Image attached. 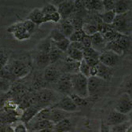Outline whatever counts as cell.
<instances>
[{
    "label": "cell",
    "mask_w": 132,
    "mask_h": 132,
    "mask_svg": "<svg viewBox=\"0 0 132 132\" xmlns=\"http://www.w3.org/2000/svg\"><path fill=\"white\" fill-rule=\"evenodd\" d=\"M11 89V81L0 77V93H8Z\"/></svg>",
    "instance_id": "8d00e7d4"
},
{
    "label": "cell",
    "mask_w": 132,
    "mask_h": 132,
    "mask_svg": "<svg viewBox=\"0 0 132 132\" xmlns=\"http://www.w3.org/2000/svg\"><path fill=\"white\" fill-rule=\"evenodd\" d=\"M14 79H22L27 76L31 71V66L29 63L21 60H13L10 65L7 64Z\"/></svg>",
    "instance_id": "8992f818"
},
{
    "label": "cell",
    "mask_w": 132,
    "mask_h": 132,
    "mask_svg": "<svg viewBox=\"0 0 132 132\" xmlns=\"http://www.w3.org/2000/svg\"><path fill=\"white\" fill-rule=\"evenodd\" d=\"M62 72L55 64H50L44 69L43 77L48 84H55L60 79Z\"/></svg>",
    "instance_id": "5bb4252c"
},
{
    "label": "cell",
    "mask_w": 132,
    "mask_h": 132,
    "mask_svg": "<svg viewBox=\"0 0 132 132\" xmlns=\"http://www.w3.org/2000/svg\"><path fill=\"white\" fill-rule=\"evenodd\" d=\"M79 72L80 74H82V76H86L87 78L90 77V67L87 64V62L84 60H82L80 62Z\"/></svg>",
    "instance_id": "74e56055"
},
{
    "label": "cell",
    "mask_w": 132,
    "mask_h": 132,
    "mask_svg": "<svg viewBox=\"0 0 132 132\" xmlns=\"http://www.w3.org/2000/svg\"><path fill=\"white\" fill-rule=\"evenodd\" d=\"M112 28L124 36H129L131 31V13L128 12L124 14L117 15L112 24Z\"/></svg>",
    "instance_id": "5b68a950"
},
{
    "label": "cell",
    "mask_w": 132,
    "mask_h": 132,
    "mask_svg": "<svg viewBox=\"0 0 132 132\" xmlns=\"http://www.w3.org/2000/svg\"><path fill=\"white\" fill-rule=\"evenodd\" d=\"M116 13L112 10V11H105L102 13L100 14V18L102 21L105 24H109L111 25L112 24L115 18H116Z\"/></svg>",
    "instance_id": "4dcf8cb0"
},
{
    "label": "cell",
    "mask_w": 132,
    "mask_h": 132,
    "mask_svg": "<svg viewBox=\"0 0 132 132\" xmlns=\"http://www.w3.org/2000/svg\"><path fill=\"white\" fill-rule=\"evenodd\" d=\"M123 92L128 95L132 94V75H130L126 78L124 82H123Z\"/></svg>",
    "instance_id": "d590c367"
},
{
    "label": "cell",
    "mask_w": 132,
    "mask_h": 132,
    "mask_svg": "<svg viewBox=\"0 0 132 132\" xmlns=\"http://www.w3.org/2000/svg\"><path fill=\"white\" fill-rule=\"evenodd\" d=\"M82 44H84V47L85 48H90L91 47V36H86L84 37L82 39V42H81Z\"/></svg>",
    "instance_id": "816d5d0a"
},
{
    "label": "cell",
    "mask_w": 132,
    "mask_h": 132,
    "mask_svg": "<svg viewBox=\"0 0 132 132\" xmlns=\"http://www.w3.org/2000/svg\"><path fill=\"white\" fill-rule=\"evenodd\" d=\"M66 55H67L69 58H71L72 60L77 61V62H81L84 58V53H82V51H79V50L74 49L72 47L69 48L67 53H66Z\"/></svg>",
    "instance_id": "f1b7e54d"
},
{
    "label": "cell",
    "mask_w": 132,
    "mask_h": 132,
    "mask_svg": "<svg viewBox=\"0 0 132 132\" xmlns=\"http://www.w3.org/2000/svg\"><path fill=\"white\" fill-rule=\"evenodd\" d=\"M58 24H59L57 28L59 29V31L66 38L69 39V36L75 31V28H74L73 25L72 24L71 21L69 19L68 20H61Z\"/></svg>",
    "instance_id": "603a6c76"
},
{
    "label": "cell",
    "mask_w": 132,
    "mask_h": 132,
    "mask_svg": "<svg viewBox=\"0 0 132 132\" xmlns=\"http://www.w3.org/2000/svg\"><path fill=\"white\" fill-rule=\"evenodd\" d=\"M8 64V57L2 51H0V70H2Z\"/></svg>",
    "instance_id": "c3c4849f"
},
{
    "label": "cell",
    "mask_w": 132,
    "mask_h": 132,
    "mask_svg": "<svg viewBox=\"0 0 132 132\" xmlns=\"http://www.w3.org/2000/svg\"><path fill=\"white\" fill-rule=\"evenodd\" d=\"M130 126V124L129 122L123 123L122 124H119L110 127V132H127Z\"/></svg>",
    "instance_id": "ee69618b"
},
{
    "label": "cell",
    "mask_w": 132,
    "mask_h": 132,
    "mask_svg": "<svg viewBox=\"0 0 132 132\" xmlns=\"http://www.w3.org/2000/svg\"><path fill=\"white\" fill-rule=\"evenodd\" d=\"M22 22H23V25H24V27L25 30H26L28 32H29L30 34L31 35L32 33L35 31L36 28V26H37V25H36V24H35L33 23L32 21H31L28 20V19H26V20L23 21Z\"/></svg>",
    "instance_id": "f6af8a7d"
},
{
    "label": "cell",
    "mask_w": 132,
    "mask_h": 132,
    "mask_svg": "<svg viewBox=\"0 0 132 132\" xmlns=\"http://www.w3.org/2000/svg\"><path fill=\"white\" fill-rule=\"evenodd\" d=\"M51 45H52V41H51V38L48 36L45 39L42 40L41 43L39 44L38 51L39 52H44V53L50 54V51H51Z\"/></svg>",
    "instance_id": "d6a6232c"
},
{
    "label": "cell",
    "mask_w": 132,
    "mask_h": 132,
    "mask_svg": "<svg viewBox=\"0 0 132 132\" xmlns=\"http://www.w3.org/2000/svg\"><path fill=\"white\" fill-rule=\"evenodd\" d=\"M106 44L107 42L101 32H97L91 36V47L100 54L105 50Z\"/></svg>",
    "instance_id": "ac0fdd59"
},
{
    "label": "cell",
    "mask_w": 132,
    "mask_h": 132,
    "mask_svg": "<svg viewBox=\"0 0 132 132\" xmlns=\"http://www.w3.org/2000/svg\"><path fill=\"white\" fill-rule=\"evenodd\" d=\"M132 40L130 36L121 35L117 39L107 43L105 51H111L119 56L123 57L129 52Z\"/></svg>",
    "instance_id": "6da1fadb"
},
{
    "label": "cell",
    "mask_w": 132,
    "mask_h": 132,
    "mask_svg": "<svg viewBox=\"0 0 132 132\" xmlns=\"http://www.w3.org/2000/svg\"><path fill=\"white\" fill-rule=\"evenodd\" d=\"M32 97L34 105H36L40 109L47 108L52 103L55 102L56 104L57 102V94H55V92L50 88L39 90L34 95H32Z\"/></svg>",
    "instance_id": "3957f363"
},
{
    "label": "cell",
    "mask_w": 132,
    "mask_h": 132,
    "mask_svg": "<svg viewBox=\"0 0 132 132\" xmlns=\"http://www.w3.org/2000/svg\"><path fill=\"white\" fill-rule=\"evenodd\" d=\"M85 36L84 32L82 30H75L72 34L69 36V39L70 43L72 42H82V39Z\"/></svg>",
    "instance_id": "ab89813d"
},
{
    "label": "cell",
    "mask_w": 132,
    "mask_h": 132,
    "mask_svg": "<svg viewBox=\"0 0 132 132\" xmlns=\"http://www.w3.org/2000/svg\"><path fill=\"white\" fill-rule=\"evenodd\" d=\"M36 63L39 69H46L47 66L51 64V60H50V55L47 53L39 52L36 56Z\"/></svg>",
    "instance_id": "4316f807"
},
{
    "label": "cell",
    "mask_w": 132,
    "mask_h": 132,
    "mask_svg": "<svg viewBox=\"0 0 132 132\" xmlns=\"http://www.w3.org/2000/svg\"><path fill=\"white\" fill-rule=\"evenodd\" d=\"M82 53H84V58L85 57H90V58L99 59V56H100V53L97 52V51H95V50L93 49L92 47L85 48L84 51H82Z\"/></svg>",
    "instance_id": "60d3db41"
},
{
    "label": "cell",
    "mask_w": 132,
    "mask_h": 132,
    "mask_svg": "<svg viewBox=\"0 0 132 132\" xmlns=\"http://www.w3.org/2000/svg\"><path fill=\"white\" fill-rule=\"evenodd\" d=\"M79 64H80V62L75 61L66 55V57L63 60V64H62L61 72L62 73H66L69 75L79 73Z\"/></svg>",
    "instance_id": "9a60e30c"
},
{
    "label": "cell",
    "mask_w": 132,
    "mask_h": 132,
    "mask_svg": "<svg viewBox=\"0 0 132 132\" xmlns=\"http://www.w3.org/2000/svg\"><path fill=\"white\" fill-rule=\"evenodd\" d=\"M71 80L72 86V94L84 98L89 97L88 78L79 72L71 75Z\"/></svg>",
    "instance_id": "277c9868"
},
{
    "label": "cell",
    "mask_w": 132,
    "mask_h": 132,
    "mask_svg": "<svg viewBox=\"0 0 132 132\" xmlns=\"http://www.w3.org/2000/svg\"><path fill=\"white\" fill-rule=\"evenodd\" d=\"M116 1H102L105 11H112L115 8Z\"/></svg>",
    "instance_id": "7dc6e473"
},
{
    "label": "cell",
    "mask_w": 132,
    "mask_h": 132,
    "mask_svg": "<svg viewBox=\"0 0 132 132\" xmlns=\"http://www.w3.org/2000/svg\"><path fill=\"white\" fill-rule=\"evenodd\" d=\"M7 31L10 33H12L13 37L18 41L27 40V39H30V37L31 36L29 32H28L25 30L22 21L18 22V23L10 25L7 28Z\"/></svg>",
    "instance_id": "9c48e42d"
},
{
    "label": "cell",
    "mask_w": 132,
    "mask_h": 132,
    "mask_svg": "<svg viewBox=\"0 0 132 132\" xmlns=\"http://www.w3.org/2000/svg\"><path fill=\"white\" fill-rule=\"evenodd\" d=\"M54 45L60 50L61 51H62L63 53L66 54L68 51V50L70 46V41L68 38H66L60 42L57 43H54Z\"/></svg>",
    "instance_id": "f35d334b"
},
{
    "label": "cell",
    "mask_w": 132,
    "mask_h": 132,
    "mask_svg": "<svg viewBox=\"0 0 132 132\" xmlns=\"http://www.w3.org/2000/svg\"><path fill=\"white\" fill-rule=\"evenodd\" d=\"M64 53L61 51L60 50L54 45V42H52L51 51H50V60H51V64H55L57 61L61 60H64V58L66 57L64 56Z\"/></svg>",
    "instance_id": "d4e9b609"
},
{
    "label": "cell",
    "mask_w": 132,
    "mask_h": 132,
    "mask_svg": "<svg viewBox=\"0 0 132 132\" xmlns=\"http://www.w3.org/2000/svg\"><path fill=\"white\" fill-rule=\"evenodd\" d=\"M57 12L61 16V20L69 19L75 11L74 1H62L57 6Z\"/></svg>",
    "instance_id": "7c38bea8"
},
{
    "label": "cell",
    "mask_w": 132,
    "mask_h": 132,
    "mask_svg": "<svg viewBox=\"0 0 132 132\" xmlns=\"http://www.w3.org/2000/svg\"><path fill=\"white\" fill-rule=\"evenodd\" d=\"M82 4L86 10L94 13H102L105 12L102 1H82Z\"/></svg>",
    "instance_id": "44dd1931"
},
{
    "label": "cell",
    "mask_w": 132,
    "mask_h": 132,
    "mask_svg": "<svg viewBox=\"0 0 132 132\" xmlns=\"http://www.w3.org/2000/svg\"><path fill=\"white\" fill-rule=\"evenodd\" d=\"M82 31L84 32V34L86 36H92L94 34H96L97 32H99V30L97 25L90 24V23H87V22L84 23L82 27Z\"/></svg>",
    "instance_id": "1f68e13d"
},
{
    "label": "cell",
    "mask_w": 132,
    "mask_h": 132,
    "mask_svg": "<svg viewBox=\"0 0 132 132\" xmlns=\"http://www.w3.org/2000/svg\"><path fill=\"white\" fill-rule=\"evenodd\" d=\"M49 37L51 38V41L54 43H57V42H60V41L66 39V37L59 31V29L57 28H54L51 30Z\"/></svg>",
    "instance_id": "836d02e7"
},
{
    "label": "cell",
    "mask_w": 132,
    "mask_h": 132,
    "mask_svg": "<svg viewBox=\"0 0 132 132\" xmlns=\"http://www.w3.org/2000/svg\"><path fill=\"white\" fill-rule=\"evenodd\" d=\"M120 61V56L111 51H104L100 54L99 56V61L100 63L113 69L117 66Z\"/></svg>",
    "instance_id": "30bf717a"
},
{
    "label": "cell",
    "mask_w": 132,
    "mask_h": 132,
    "mask_svg": "<svg viewBox=\"0 0 132 132\" xmlns=\"http://www.w3.org/2000/svg\"><path fill=\"white\" fill-rule=\"evenodd\" d=\"M115 110L124 115H128L132 111V98L130 96L122 93L116 102Z\"/></svg>",
    "instance_id": "52a82bcc"
},
{
    "label": "cell",
    "mask_w": 132,
    "mask_h": 132,
    "mask_svg": "<svg viewBox=\"0 0 132 132\" xmlns=\"http://www.w3.org/2000/svg\"><path fill=\"white\" fill-rule=\"evenodd\" d=\"M53 107L69 113L74 112L79 110V108L76 105L71 97L69 95H64V97H62L56 104L53 105Z\"/></svg>",
    "instance_id": "8fae6325"
},
{
    "label": "cell",
    "mask_w": 132,
    "mask_h": 132,
    "mask_svg": "<svg viewBox=\"0 0 132 132\" xmlns=\"http://www.w3.org/2000/svg\"><path fill=\"white\" fill-rule=\"evenodd\" d=\"M127 116H128V122L130 123V125H132V111Z\"/></svg>",
    "instance_id": "db71d44e"
},
{
    "label": "cell",
    "mask_w": 132,
    "mask_h": 132,
    "mask_svg": "<svg viewBox=\"0 0 132 132\" xmlns=\"http://www.w3.org/2000/svg\"><path fill=\"white\" fill-rule=\"evenodd\" d=\"M130 97H131V98H132V94H131V95H130Z\"/></svg>",
    "instance_id": "11a10c76"
},
{
    "label": "cell",
    "mask_w": 132,
    "mask_h": 132,
    "mask_svg": "<svg viewBox=\"0 0 132 132\" xmlns=\"http://www.w3.org/2000/svg\"><path fill=\"white\" fill-rule=\"evenodd\" d=\"M87 64L90 66V67H95V66H97L99 63H100V61H99V59H95V58H90V57H85L84 59Z\"/></svg>",
    "instance_id": "681fc988"
},
{
    "label": "cell",
    "mask_w": 132,
    "mask_h": 132,
    "mask_svg": "<svg viewBox=\"0 0 132 132\" xmlns=\"http://www.w3.org/2000/svg\"><path fill=\"white\" fill-rule=\"evenodd\" d=\"M61 21V15L59 14L58 12H55V13H54L52 14L44 16L45 23H46V22H53V23L58 24Z\"/></svg>",
    "instance_id": "b9f144b4"
},
{
    "label": "cell",
    "mask_w": 132,
    "mask_h": 132,
    "mask_svg": "<svg viewBox=\"0 0 132 132\" xmlns=\"http://www.w3.org/2000/svg\"><path fill=\"white\" fill-rule=\"evenodd\" d=\"M109 88V82L97 76L88 78V93L89 97L97 99L103 96Z\"/></svg>",
    "instance_id": "7a4b0ae2"
},
{
    "label": "cell",
    "mask_w": 132,
    "mask_h": 132,
    "mask_svg": "<svg viewBox=\"0 0 132 132\" xmlns=\"http://www.w3.org/2000/svg\"><path fill=\"white\" fill-rule=\"evenodd\" d=\"M71 97V98L72 99V101L74 102V103L76 104V105L79 108V107H85L87 105H88V104L90 103V101H91L93 97H88L87 98L79 97L75 94H72L71 95H69ZM95 99V98H94Z\"/></svg>",
    "instance_id": "f546056e"
},
{
    "label": "cell",
    "mask_w": 132,
    "mask_h": 132,
    "mask_svg": "<svg viewBox=\"0 0 132 132\" xmlns=\"http://www.w3.org/2000/svg\"><path fill=\"white\" fill-rule=\"evenodd\" d=\"M27 19L32 21L37 26L41 25V24L45 23V21H44V15L42 13L41 9H39V8H36L34 10H32L29 13Z\"/></svg>",
    "instance_id": "7402d4cb"
},
{
    "label": "cell",
    "mask_w": 132,
    "mask_h": 132,
    "mask_svg": "<svg viewBox=\"0 0 132 132\" xmlns=\"http://www.w3.org/2000/svg\"><path fill=\"white\" fill-rule=\"evenodd\" d=\"M41 109H40L36 105H31L28 107L26 109L22 111L21 116L20 117V121H21L22 123L27 125L29 122H31L36 117V115Z\"/></svg>",
    "instance_id": "e0dca14e"
},
{
    "label": "cell",
    "mask_w": 132,
    "mask_h": 132,
    "mask_svg": "<svg viewBox=\"0 0 132 132\" xmlns=\"http://www.w3.org/2000/svg\"><path fill=\"white\" fill-rule=\"evenodd\" d=\"M48 84H49L45 80L43 75H41L40 73H36V75H34V76H33L32 86L34 87V89L39 90L42 89L48 88V87H46Z\"/></svg>",
    "instance_id": "83f0119b"
},
{
    "label": "cell",
    "mask_w": 132,
    "mask_h": 132,
    "mask_svg": "<svg viewBox=\"0 0 132 132\" xmlns=\"http://www.w3.org/2000/svg\"><path fill=\"white\" fill-rule=\"evenodd\" d=\"M72 130V123L69 118H66L54 125V132H69Z\"/></svg>",
    "instance_id": "484cf974"
},
{
    "label": "cell",
    "mask_w": 132,
    "mask_h": 132,
    "mask_svg": "<svg viewBox=\"0 0 132 132\" xmlns=\"http://www.w3.org/2000/svg\"><path fill=\"white\" fill-rule=\"evenodd\" d=\"M132 2L130 1H116L115 2V8L114 12L117 15H121L130 12Z\"/></svg>",
    "instance_id": "cb8c5ba5"
},
{
    "label": "cell",
    "mask_w": 132,
    "mask_h": 132,
    "mask_svg": "<svg viewBox=\"0 0 132 132\" xmlns=\"http://www.w3.org/2000/svg\"><path fill=\"white\" fill-rule=\"evenodd\" d=\"M100 132H110V127L106 124V123L103 120H102L101 123V129Z\"/></svg>",
    "instance_id": "f5cc1de1"
},
{
    "label": "cell",
    "mask_w": 132,
    "mask_h": 132,
    "mask_svg": "<svg viewBox=\"0 0 132 132\" xmlns=\"http://www.w3.org/2000/svg\"><path fill=\"white\" fill-rule=\"evenodd\" d=\"M55 88L57 92L64 94V95H71L72 94V86L71 75L62 73L58 81L54 84Z\"/></svg>",
    "instance_id": "ba28073f"
},
{
    "label": "cell",
    "mask_w": 132,
    "mask_h": 132,
    "mask_svg": "<svg viewBox=\"0 0 132 132\" xmlns=\"http://www.w3.org/2000/svg\"><path fill=\"white\" fill-rule=\"evenodd\" d=\"M41 10H42V13H43V15L46 16V15H50V14H52L55 12H57V8L53 3H48V4L45 5L43 8H41Z\"/></svg>",
    "instance_id": "7bdbcfd3"
},
{
    "label": "cell",
    "mask_w": 132,
    "mask_h": 132,
    "mask_svg": "<svg viewBox=\"0 0 132 132\" xmlns=\"http://www.w3.org/2000/svg\"><path fill=\"white\" fill-rule=\"evenodd\" d=\"M105 122L109 127H112L114 126L128 122V116L120 113L114 109V110H112L108 114L106 120Z\"/></svg>",
    "instance_id": "4fadbf2b"
},
{
    "label": "cell",
    "mask_w": 132,
    "mask_h": 132,
    "mask_svg": "<svg viewBox=\"0 0 132 132\" xmlns=\"http://www.w3.org/2000/svg\"><path fill=\"white\" fill-rule=\"evenodd\" d=\"M51 115H50L49 120L52 122L54 124L60 122L61 120L69 118L70 117V113L66 112L63 110H61L59 109H56L54 107H51Z\"/></svg>",
    "instance_id": "ffe728a7"
},
{
    "label": "cell",
    "mask_w": 132,
    "mask_h": 132,
    "mask_svg": "<svg viewBox=\"0 0 132 132\" xmlns=\"http://www.w3.org/2000/svg\"><path fill=\"white\" fill-rule=\"evenodd\" d=\"M13 132H28V127L26 124L22 123L21 121H18L15 123L14 127H12Z\"/></svg>",
    "instance_id": "bcb514c9"
},
{
    "label": "cell",
    "mask_w": 132,
    "mask_h": 132,
    "mask_svg": "<svg viewBox=\"0 0 132 132\" xmlns=\"http://www.w3.org/2000/svg\"><path fill=\"white\" fill-rule=\"evenodd\" d=\"M69 47H72V48H74V49H77V50H79V51H84L85 49L84 44H82L81 42H72V43H70V46Z\"/></svg>",
    "instance_id": "f907efd6"
},
{
    "label": "cell",
    "mask_w": 132,
    "mask_h": 132,
    "mask_svg": "<svg viewBox=\"0 0 132 132\" xmlns=\"http://www.w3.org/2000/svg\"><path fill=\"white\" fill-rule=\"evenodd\" d=\"M51 107L47 108H43L42 109L38 114L36 115V117L33 119L34 120H49L50 119V115H51Z\"/></svg>",
    "instance_id": "e575fe53"
},
{
    "label": "cell",
    "mask_w": 132,
    "mask_h": 132,
    "mask_svg": "<svg viewBox=\"0 0 132 132\" xmlns=\"http://www.w3.org/2000/svg\"><path fill=\"white\" fill-rule=\"evenodd\" d=\"M97 77L100 78L106 82H110L112 76H113V69L108 67V66L102 64V63H99L97 65Z\"/></svg>",
    "instance_id": "d6986e66"
},
{
    "label": "cell",
    "mask_w": 132,
    "mask_h": 132,
    "mask_svg": "<svg viewBox=\"0 0 132 132\" xmlns=\"http://www.w3.org/2000/svg\"><path fill=\"white\" fill-rule=\"evenodd\" d=\"M54 123L47 120H32L31 122H29L26 126L28 127V130L31 132L39 131L45 129H53L54 128Z\"/></svg>",
    "instance_id": "2e32d148"
}]
</instances>
